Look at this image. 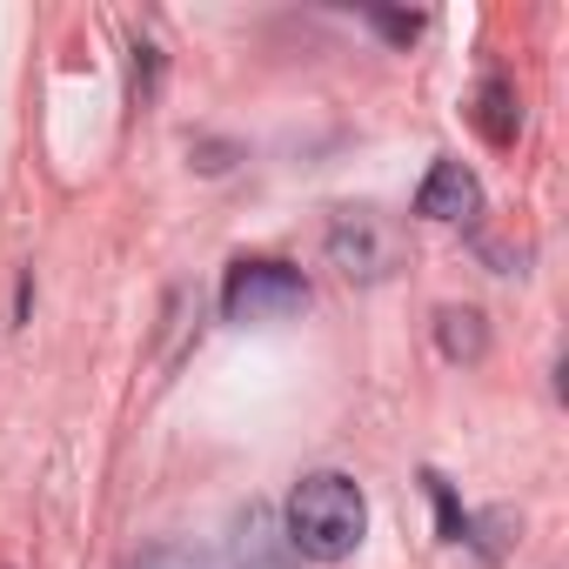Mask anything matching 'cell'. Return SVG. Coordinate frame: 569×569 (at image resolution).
Masks as SVG:
<instances>
[{"mask_svg":"<svg viewBox=\"0 0 569 569\" xmlns=\"http://www.w3.org/2000/svg\"><path fill=\"white\" fill-rule=\"evenodd\" d=\"M309 309V281H302V268H289V261H268V254H254V261H234L228 268V281H221V316L228 322H289V316H302Z\"/></svg>","mask_w":569,"mask_h":569,"instance_id":"obj_2","label":"cell"},{"mask_svg":"<svg viewBox=\"0 0 569 569\" xmlns=\"http://www.w3.org/2000/svg\"><path fill=\"white\" fill-rule=\"evenodd\" d=\"M362 529H369V502L349 476L336 469H316L296 482L289 496V522H281V536H289L296 556L309 562H349L362 549Z\"/></svg>","mask_w":569,"mask_h":569,"instance_id":"obj_1","label":"cell"},{"mask_svg":"<svg viewBox=\"0 0 569 569\" xmlns=\"http://www.w3.org/2000/svg\"><path fill=\"white\" fill-rule=\"evenodd\" d=\"M329 254H336V268H342L349 281H382L402 248H396V228H389L382 214L349 208V214H336V228H329Z\"/></svg>","mask_w":569,"mask_h":569,"instance_id":"obj_3","label":"cell"},{"mask_svg":"<svg viewBox=\"0 0 569 569\" xmlns=\"http://www.w3.org/2000/svg\"><path fill=\"white\" fill-rule=\"evenodd\" d=\"M141 569H201V562H188V556H181V549H161V556H148V562H141Z\"/></svg>","mask_w":569,"mask_h":569,"instance_id":"obj_9","label":"cell"},{"mask_svg":"<svg viewBox=\"0 0 569 569\" xmlns=\"http://www.w3.org/2000/svg\"><path fill=\"white\" fill-rule=\"evenodd\" d=\"M296 549H289V536L274 529V516L268 509H248L241 522H234V562L241 569H281Z\"/></svg>","mask_w":569,"mask_h":569,"instance_id":"obj_5","label":"cell"},{"mask_svg":"<svg viewBox=\"0 0 569 569\" xmlns=\"http://www.w3.org/2000/svg\"><path fill=\"white\" fill-rule=\"evenodd\" d=\"M436 342H442L449 362H476V356L489 349V329H482L476 309H442V316H436Z\"/></svg>","mask_w":569,"mask_h":569,"instance_id":"obj_7","label":"cell"},{"mask_svg":"<svg viewBox=\"0 0 569 569\" xmlns=\"http://www.w3.org/2000/svg\"><path fill=\"white\" fill-rule=\"evenodd\" d=\"M476 208H482V188H476V174L462 161H436L429 181L416 188V214L422 221H469Z\"/></svg>","mask_w":569,"mask_h":569,"instance_id":"obj_4","label":"cell"},{"mask_svg":"<svg viewBox=\"0 0 569 569\" xmlns=\"http://www.w3.org/2000/svg\"><path fill=\"white\" fill-rule=\"evenodd\" d=\"M369 21H376L389 41H416V34H422V21H416V14H369Z\"/></svg>","mask_w":569,"mask_h":569,"instance_id":"obj_8","label":"cell"},{"mask_svg":"<svg viewBox=\"0 0 569 569\" xmlns=\"http://www.w3.org/2000/svg\"><path fill=\"white\" fill-rule=\"evenodd\" d=\"M469 114H476V128H482V134H489L496 148H509V141H516V128H522V108H516V88H509L502 74H489V81L476 88V108H469Z\"/></svg>","mask_w":569,"mask_h":569,"instance_id":"obj_6","label":"cell"}]
</instances>
